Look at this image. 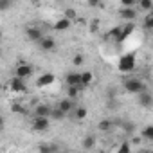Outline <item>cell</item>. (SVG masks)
Segmentation results:
<instances>
[{
    "label": "cell",
    "instance_id": "cell-1",
    "mask_svg": "<svg viewBox=\"0 0 153 153\" xmlns=\"http://www.w3.org/2000/svg\"><path fill=\"white\" fill-rule=\"evenodd\" d=\"M123 87H124V90H126L128 94H139V92L146 90L144 81H142V79H139V78H128V79H124Z\"/></svg>",
    "mask_w": 153,
    "mask_h": 153
},
{
    "label": "cell",
    "instance_id": "cell-2",
    "mask_svg": "<svg viewBox=\"0 0 153 153\" xmlns=\"http://www.w3.org/2000/svg\"><path fill=\"white\" fill-rule=\"evenodd\" d=\"M135 67H137V63H135V54H124V56L119 59V65H117V68H119L121 72H124V74L133 72Z\"/></svg>",
    "mask_w": 153,
    "mask_h": 153
},
{
    "label": "cell",
    "instance_id": "cell-3",
    "mask_svg": "<svg viewBox=\"0 0 153 153\" xmlns=\"http://www.w3.org/2000/svg\"><path fill=\"white\" fill-rule=\"evenodd\" d=\"M9 90H11V92H15V94H25V92H27L25 79L18 78V76L11 78V79H9Z\"/></svg>",
    "mask_w": 153,
    "mask_h": 153
},
{
    "label": "cell",
    "instance_id": "cell-4",
    "mask_svg": "<svg viewBox=\"0 0 153 153\" xmlns=\"http://www.w3.org/2000/svg\"><path fill=\"white\" fill-rule=\"evenodd\" d=\"M49 128H51V117L34 115V121H33V130L34 131H47Z\"/></svg>",
    "mask_w": 153,
    "mask_h": 153
},
{
    "label": "cell",
    "instance_id": "cell-5",
    "mask_svg": "<svg viewBox=\"0 0 153 153\" xmlns=\"http://www.w3.org/2000/svg\"><path fill=\"white\" fill-rule=\"evenodd\" d=\"M56 81V76L52 74V72H45V74H42V76H38V79L34 81V85L38 87V88H45V87H49V85H52Z\"/></svg>",
    "mask_w": 153,
    "mask_h": 153
},
{
    "label": "cell",
    "instance_id": "cell-6",
    "mask_svg": "<svg viewBox=\"0 0 153 153\" xmlns=\"http://www.w3.org/2000/svg\"><path fill=\"white\" fill-rule=\"evenodd\" d=\"M133 31H135L133 24H124V25L119 29V33H117V36H115L114 40H115L117 43H123L124 40H128V38H130V34H131Z\"/></svg>",
    "mask_w": 153,
    "mask_h": 153
},
{
    "label": "cell",
    "instance_id": "cell-7",
    "mask_svg": "<svg viewBox=\"0 0 153 153\" xmlns=\"http://www.w3.org/2000/svg\"><path fill=\"white\" fill-rule=\"evenodd\" d=\"M15 76H18V78H22V79L31 78V76H33V65H29V63H20V65L16 67V70H15Z\"/></svg>",
    "mask_w": 153,
    "mask_h": 153
},
{
    "label": "cell",
    "instance_id": "cell-8",
    "mask_svg": "<svg viewBox=\"0 0 153 153\" xmlns=\"http://www.w3.org/2000/svg\"><path fill=\"white\" fill-rule=\"evenodd\" d=\"M25 34H27V38L31 40V42H40L42 40V36H43V31L38 27V25H29L27 29H25Z\"/></svg>",
    "mask_w": 153,
    "mask_h": 153
},
{
    "label": "cell",
    "instance_id": "cell-9",
    "mask_svg": "<svg viewBox=\"0 0 153 153\" xmlns=\"http://www.w3.org/2000/svg\"><path fill=\"white\" fill-rule=\"evenodd\" d=\"M38 45H40V49L43 52H51V51L56 49V40L52 36H42V40L38 42Z\"/></svg>",
    "mask_w": 153,
    "mask_h": 153
},
{
    "label": "cell",
    "instance_id": "cell-10",
    "mask_svg": "<svg viewBox=\"0 0 153 153\" xmlns=\"http://www.w3.org/2000/svg\"><path fill=\"white\" fill-rule=\"evenodd\" d=\"M137 96H139V105H140L142 108H151V106H153V96H151L148 90H142V92H139Z\"/></svg>",
    "mask_w": 153,
    "mask_h": 153
},
{
    "label": "cell",
    "instance_id": "cell-11",
    "mask_svg": "<svg viewBox=\"0 0 153 153\" xmlns=\"http://www.w3.org/2000/svg\"><path fill=\"white\" fill-rule=\"evenodd\" d=\"M119 16L124 22H133L137 18V9L135 7H123V9H119Z\"/></svg>",
    "mask_w": 153,
    "mask_h": 153
},
{
    "label": "cell",
    "instance_id": "cell-12",
    "mask_svg": "<svg viewBox=\"0 0 153 153\" xmlns=\"http://www.w3.org/2000/svg\"><path fill=\"white\" fill-rule=\"evenodd\" d=\"M58 108H59L61 112H65V114H70V112L74 110V99H70V97L61 99V101L58 103Z\"/></svg>",
    "mask_w": 153,
    "mask_h": 153
},
{
    "label": "cell",
    "instance_id": "cell-13",
    "mask_svg": "<svg viewBox=\"0 0 153 153\" xmlns=\"http://www.w3.org/2000/svg\"><path fill=\"white\" fill-rule=\"evenodd\" d=\"M85 90V87L79 83V85H72V87H68V90H67V97H70V99H78L79 97V94Z\"/></svg>",
    "mask_w": 153,
    "mask_h": 153
},
{
    "label": "cell",
    "instance_id": "cell-14",
    "mask_svg": "<svg viewBox=\"0 0 153 153\" xmlns=\"http://www.w3.org/2000/svg\"><path fill=\"white\" fill-rule=\"evenodd\" d=\"M94 81V74L90 70H85V72H79V83L83 87H90Z\"/></svg>",
    "mask_w": 153,
    "mask_h": 153
},
{
    "label": "cell",
    "instance_id": "cell-15",
    "mask_svg": "<svg viewBox=\"0 0 153 153\" xmlns=\"http://www.w3.org/2000/svg\"><path fill=\"white\" fill-rule=\"evenodd\" d=\"M51 110H52V106H49V105H36L34 106V115H42V117H49L51 115Z\"/></svg>",
    "mask_w": 153,
    "mask_h": 153
},
{
    "label": "cell",
    "instance_id": "cell-16",
    "mask_svg": "<svg viewBox=\"0 0 153 153\" xmlns=\"http://www.w3.org/2000/svg\"><path fill=\"white\" fill-rule=\"evenodd\" d=\"M74 117L78 119V121H83V119H87L88 117V108L87 106H74Z\"/></svg>",
    "mask_w": 153,
    "mask_h": 153
},
{
    "label": "cell",
    "instance_id": "cell-17",
    "mask_svg": "<svg viewBox=\"0 0 153 153\" xmlns=\"http://www.w3.org/2000/svg\"><path fill=\"white\" fill-rule=\"evenodd\" d=\"M70 25H72V22H70L68 18H65V16H63V18H59V20L52 25V29H54V31H67Z\"/></svg>",
    "mask_w": 153,
    "mask_h": 153
},
{
    "label": "cell",
    "instance_id": "cell-18",
    "mask_svg": "<svg viewBox=\"0 0 153 153\" xmlns=\"http://www.w3.org/2000/svg\"><path fill=\"white\" fill-rule=\"evenodd\" d=\"M112 128H114V121L112 119H101L99 124H97V130L103 131V133H108Z\"/></svg>",
    "mask_w": 153,
    "mask_h": 153
},
{
    "label": "cell",
    "instance_id": "cell-19",
    "mask_svg": "<svg viewBox=\"0 0 153 153\" xmlns=\"http://www.w3.org/2000/svg\"><path fill=\"white\" fill-rule=\"evenodd\" d=\"M65 81H67V87L79 85V72H68L65 76Z\"/></svg>",
    "mask_w": 153,
    "mask_h": 153
},
{
    "label": "cell",
    "instance_id": "cell-20",
    "mask_svg": "<svg viewBox=\"0 0 153 153\" xmlns=\"http://www.w3.org/2000/svg\"><path fill=\"white\" fill-rule=\"evenodd\" d=\"M140 137H142V140L151 142V140H153V126H151V124L144 126V128L140 130Z\"/></svg>",
    "mask_w": 153,
    "mask_h": 153
},
{
    "label": "cell",
    "instance_id": "cell-21",
    "mask_svg": "<svg viewBox=\"0 0 153 153\" xmlns=\"http://www.w3.org/2000/svg\"><path fill=\"white\" fill-rule=\"evenodd\" d=\"M49 117H51L52 121H63V119L67 117V114H65V112H61V110L56 106V108H52V110H51V115H49Z\"/></svg>",
    "mask_w": 153,
    "mask_h": 153
},
{
    "label": "cell",
    "instance_id": "cell-22",
    "mask_svg": "<svg viewBox=\"0 0 153 153\" xmlns=\"http://www.w3.org/2000/svg\"><path fill=\"white\" fill-rule=\"evenodd\" d=\"M142 27H144L146 31H151V29H153V13H151V11L146 13L144 22H142Z\"/></svg>",
    "mask_w": 153,
    "mask_h": 153
},
{
    "label": "cell",
    "instance_id": "cell-23",
    "mask_svg": "<svg viewBox=\"0 0 153 153\" xmlns=\"http://www.w3.org/2000/svg\"><path fill=\"white\" fill-rule=\"evenodd\" d=\"M139 11H151L153 9V0H139Z\"/></svg>",
    "mask_w": 153,
    "mask_h": 153
},
{
    "label": "cell",
    "instance_id": "cell-24",
    "mask_svg": "<svg viewBox=\"0 0 153 153\" xmlns=\"http://www.w3.org/2000/svg\"><path fill=\"white\" fill-rule=\"evenodd\" d=\"M58 149H59L58 144H42V146H38V151H42V153H52V151H58Z\"/></svg>",
    "mask_w": 153,
    "mask_h": 153
},
{
    "label": "cell",
    "instance_id": "cell-25",
    "mask_svg": "<svg viewBox=\"0 0 153 153\" xmlns=\"http://www.w3.org/2000/svg\"><path fill=\"white\" fill-rule=\"evenodd\" d=\"M11 112H13V114H22V115H25V114H27V108H25L22 103H13V105H11Z\"/></svg>",
    "mask_w": 153,
    "mask_h": 153
},
{
    "label": "cell",
    "instance_id": "cell-26",
    "mask_svg": "<svg viewBox=\"0 0 153 153\" xmlns=\"http://www.w3.org/2000/svg\"><path fill=\"white\" fill-rule=\"evenodd\" d=\"M96 146V137L94 135H87L85 139H83V148L85 149H92Z\"/></svg>",
    "mask_w": 153,
    "mask_h": 153
},
{
    "label": "cell",
    "instance_id": "cell-27",
    "mask_svg": "<svg viewBox=\"0 0 153 153\" xmlns=\"http://www.w3.org/2000/svg\"><path fill=\"white\" fill-rule=\"evenodd\" d=\"M88 31H90L92 34L99 31V18H92V20L88 22Z\"/></svg>",
    "mask_w": 153,
    "mask_h": 153
},
{
    "label": "cell",
    "instance_id": "cell-28",
    "mask_svg": "<svg viewBox=\"0 0 153 153\" xmlns=\"http://www.w3.org/2000/svg\"><path fill=\"white\" fill-rule=\"evenodd\" d=\"M83 63H85V56H83L81 52H79V54H76V56L72 58V65H74V67H81Z\"/></svg>",
    "mask_w": 153,
    "mask_h": 153
},
{
    "label": "cell",
    "instance_id": "cell-29",
    "mask_svg": "<svg viewBox=\"0 0 153 153\" xmlns=\"http://www.w3.org/2000/svg\"><path fill=\"white\" fill-rule=\"evenodd\" d=\"M117 151H119V153H130V151H131V142H128V140L121 142V146L117 148Z\"/></svg>",
    "mask_w": 153,
    "mask_h": 153
},
{
    "label": "cell",
    "instance_id": "cell-30",
    "mask_svg": "<svg viewBox=\"0 0 153 153\" xmlns=\"http://www.w3.org/2000/svg\"><path fill=\"white\" fill-rule=\"evenodd\" d=\"M123 131L128 133V135H131L135 131V124L133 123H123Z\"/></svg>",
    "mask_w": 153,
    "mask_h": 153
},
{
    "label": "cell",
    "instance_id": "cell-31",
    "mask_svg": "<svg viewBox=\"0 0 153 153\" xmlns=\"http://www.w3.org/2000/svg\"><path fill=\"white\" fill-rule=\"evenodd\" d=\"M63 16H65V18H68V20L72 22V20H76V18H78V13H76L72 7H68V9H65V15H63Z\"/></svg>",
    "mask_w": 153,
    "mask_h": 153
},
{
    "label": "cell",
    "instance_id": "cell-32",
    "mask_svg": "<svg viewBox=\"0 0 153 153\" xmlns=\"http://www.w3.org/2000/svg\"><path fill=\"white\" fill-rule=\"evenodd\" d=\"M13 6V0H0V11H7Z\"/></svg>",
    "mask_w": 153,
    "mask_h": 153
},
{
    "label": "cell",
    "instance_id": "cell-33",
    "mask_svg": "<svg viewBox=\"0 0 153 153\" xmlns=\"http://www.w3.org/2000/svg\"><path fill=\"white\" fill-rule=\"evenodd\" d=\"M123 7H135L137 6V0H121Z\"/></svg>",
    "mask_w": 153,
    "mask_h": 153
},
{
    "label": "cell",
    "instance_id": "cell-34",
    "mask_svg": "<svg viewBox=\"0 0 153 153\" xmlns=\"http://www.w3.org/2000/svg\"><path fill=\"white\" fill-rule=\"evenodd\" d=\"M87 4H88L90 7H99V6H101V0H87Z\"/></svg>",
    "mask_w": 153,
    "mask_h": 153
},
{
    "label": "cell",
    "instance_id": "cell-35",
    "mask_svg": "<svg viewBox=\"0 0 153 153\" xmlns=\"http://www.w3.org/2000/svg\"><path fill=\"white\" fill-rule=\"evenodd\" d=\"M106 94H108V99H115V97H117V96H115V88H108Z\"/></svg>",
    "mask_w": 153,
    "mask_h": 153
},
{
    "label": "cell",
    "instance_id": "cell-36",
    "mask_svg": "<svg viewBox=\"0 0 153 153\" xmlns=\"http://www.w3.org/2000/svg\"><path fill=\"white\" fill-rule=\"evenodd\" d=\"M131 142H133V144H140V142H142V137H133Z\"/></svg>",
    "mask_w": 153,
    "mask_h": 153
},
{
    "label": "cell",
    "instance_id": "cell-37",
    "mask_svg": "<svg viewBox=\"0 0 153 153\" xmlns=\"http://www.w3.org/2000/svg\"><path fill=\"white\" fill-rule=\"evenodd\" d=\"M76 20H78V22H79L81 25H87V20H85V18H79V16H78V18H76Z\"/></svg>",
    "mask_w": 153,
    "mask_h": 153
},
{
    "label": "cell",
    "instance_id": "cell-38",
    "mask_svg": "<svg viewBox=\"0 0 153 153\" xmlns=\"http://www.w3.org/2000/svg\"><path fill=\"white\" fill-rule=\"evenodd\" d=\"M2 128H4V117L0 115V130H2Z\"/></svg>",
    "mask_w": 153,
    "mask_h": 153
},
{
    "label": "cell",
    "instance_id": "cell-39",
    "mask_svg": "<svg viewBox=\"0 0 153 153\" xmlns=\"http://www.w3.org/2000/svg\"><path fill=\"white\" fill-rule=\"evenodd\" d=\"M31 2H33V4H40V2H42V0H31Z\"/></svg>",
    "mask_w": 153,
    "mask_h": 153
},
{
    "label": "cell",
    "instance_id": "cell-40",
    "mask_svg": "<svg viewBox=\"0 0 153 153\" xmlns=\"http://www.w3.org/2000/svg\"><path fill=\"white\" fill-rule=\"evenodd\" d=\"M0 97H2V83H0Z\"/></svg>",
    "mask_w": 153,
    "mask_h": 153
},
{
    "label": "cell",
    "instance_id": "cell-41",
    "mask_svg": "<svg viewBox=\"0 0 153 153\" xmlns=\"http://www.w3.org/2000/svg\"><path fill=\"white\" fill-rule=\"evenodd\" d=\"M2 36H4V34H2V31H0V40H2Z\"/></svg>",
    "mask_w": 153,
    "mask_h": 153
}]
</instances>
